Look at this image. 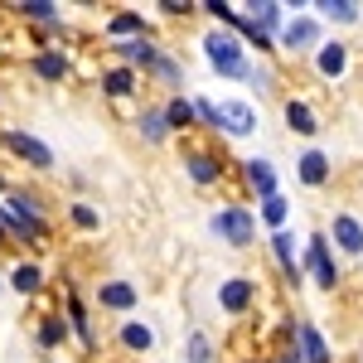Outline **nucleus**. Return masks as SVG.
I'll list each match as a JSON object with an SVG mask.
<instances>
[{
	"label": "nucleus",
	"mask_w": 363,
	"mask_h": 363,
	"mask_svg": "<svg viewBox=\"0 0 363 363\" xmlns=\"http://www.w3.org/2000/svg\"><path fill=\"white\" fill-rule=\"evenodd\" d=\"M0 228H5L10 242H29V247H44L54 238V228L44 218V203L29 189H10V194L0 199Z\"/></svg>",
	"instance_id": "obj_1"
},
{
	"label": "nucleus",
	"mask_w": 363,
	"mask_h": 363,
	"mask_svg": "<svg viewBox=\"0 0 363 363\" xmlns=\"http://www.w3.org/2000/svg\"><path fill=\"white\" fill-rule=\"evenodd\" d=\"M203 63H208L218 78H228V83H247V73H252L247 44H242L233 29H208V34H203Z\"/></svg>",
	"instance_id": "obj_2"
},
{
	"label": "nucleus",
	"mask_w": 363,
	"mask_h": 363,
	"mask_svg": "<svg viewBox=\"0 0 363 363\" xmlns=\"http://www.w3.org/2000/svg\"><path fill=\"white\" fill-rule=\"evenodd\" d=\"M208 233H213L218 242H228L233 252H247L252 242H257V213H252L247 203H223V208L208 218Z\"/></svg>",
	"instance_id": "obj_3"
},
{
	"label": "nucleus",
	"mask_w": 363,
	"mask_h": 363,
	"mask_svg": "<svg viewBox=\"0 0 363 363\" xmlns=\"http://www.w3.org/2000/svg\"><path fill=\"white\" fill-rule=\"evenodd\" d=\"M0 145H5L20 165H29L34 174H49V169L58 165V160H54V145H49V140H39L34 131H25V126H0Z\"/></svg>",
	"instance_id": "obj_4"
},
{
	"label": "nucleus",
	"mask_w": 363,
	"mask_h": 363,
	"mask_svg": "<svg viewBox=\"0 0 363 363\" xmlns=\"http://www.w3.org/2000/svg\"><path fill=\"white\" fill-rule=\"evenodd\" d=\"M301 277H310L320 291H339V262H335V247L325 233H310L306 238V252H301Z\"/></svg>",
	"instance_id": "obj_5"
},
{
	"label": "nucleus",
	"mask_w": 363,
	"mask_h": 363,
	"mask_svg": "<svg viewBox=\"0 0 363 363\" xmlns=\"http://www.w3.org/2000/svg\"><path fill=\"white\" fill-rule=\"evenodd\" d=\"M320 44H325V25L315 15H291L286 29L277 34V54H291V58H310Z\"/></svg>",
	"instance_id": "obj_6"
},
{
	"label": "nucleus",
	"mask_w": 363,
	"mask_h": 363,
	"mask_svg": "<svg viewBox=\"0 0 363 363\" xmlns=\"http://www.w3.org/2000/svg\"><path fill=\"white\" fill-rule=\"evenodd\" d=\"M179 165H184V174H189L194 189H213V184L223 179L228 160L213 150V145H179Z\"/></svg>",
	"instance_id": "obj_7"
},
{
	"label": "nucleus",
	"mask_w": 363,
	"mask_h": 363,
	"mask_svg": "<svg viewBox=\"0 0 363 363\" xmlns=\"http://www.w3.org/2000/svg\"><path fill=\"white\" fill-rule=\"evenodd\" d=\"M257 296H262V281L257 277H228L218 281V310L228 320H247L257 310Z\"/></svg>",
	"instance_id": "obj_8"
},
{
	"label": "nucleus",
	"mask_w": 363,
	"mask_h": 363,
	"mask_svg": "<svg viewBox=\"0 0 363 363\" xmlns=\"http://www.w3.org/2000/svg\"><path fill=\"white\" fill-rule=\"evenodd\" d=\"M97 306L102 310H112V315H121V320H131L140 306V291H136V281H126V277H107V281H97Z\"/></svg>",
	"instance_id": "obj_9"
},
{
	"label": "nucleus",
	"mask_w": 363,
	"mask_h": 363,
	"mask_svg": "<svg viewBox=\"0 0 363 363\" xmlns=\"http://www.w3.org/2000/svg\"><path fill=\"white\" fill-rule=\"evenodd\" d=\"M291 344H296L301 363H335V349H330V339H325V330H320L315 320H296Z\"/></svg>",
	"instance_id": "obj_10"
},
{
	"label": "nucleus",
	"mask_w": 363,
	"mask_h": 363,
	"mask_svg": "<svg viewBox=\"0 0 363 363\" xmlns=\"http://www.w3.org/2000/svg\"><path fill=\"white\" fill-rule=\"evenodd\" d=\"M58 315H63L68 335H73V339L87 349V354H92V349H97V330H92V315H87L83 296H78V291H63V310H58Z\"/></svg>",
	"instance_id": "obj_11"
},
{
	"label": "nucleus",
	"mask_w": 363,
	"mask_h": 363,
	"mask_svg": "<svg viewBox=\"0 0 363 363\" xmlns=\"http://www.w3.org/2000/svg\"><path fill=\"white\" fill-rule=\"evenodd\" d=\"M165 54L150 34H140V39H121V44H112V58L121 63V68H131V73H150V63Z\"/></svg>",
	"instance_id": "obj_12"
},
{
	"label": "nucleus",
	"mask_w": 363,
	"mask_h": 363,
	"mask_svg": "<svg viewBox=\"0 0 363 363\" xmlns=\"http://www.w3.org/2000/svg\"><path fill=\"white\" fill-rule=\"evenodd\" d=\"M349 58H354V49H349L344 39H325V44L310 54V63H315V73H320L325 83H339V78L349 73Z\"/></svg>",
	"instance_id": "obj_13"
},
{
	"label": "nucleus",
	"mask_w": 363,
	"mask_h": 363,
	"mask_svg": "<svg viewBox=\"0 0 363 363\" xmlns=\"http://www.w3.org/2000/svg\"><path fill=\"white\" fill-rule=\"evenodd\" d=\"M29 73H34L39 83L58 87L68 73H73V58L63 54V49H34V54H29Z\"/></svg>",
	"instance_id": "obj_14"
},
{
	"label": "nucleus",
	"mask_w": 363,
	"mask_h": 363,
	"mask_svg": "<svg viewBox=\"0 0 363 363\" xmlns=\"http://www.w3.org/2000/svg\"><path fill=\"white\" fill-rule=\"evenodd\" d=\"M330 247H339L344 257H363V223L354 213H330Z\"/></svg>",
	"instance_id": "obj_15"
},
{
	"label": "nucleus",
	"mask_w": 363,
	"mask_h": 363,
	"mask_svg": "<svg viewBox=\"0 0 363 363\" xmlns=\"http://www.w3.org/2000/svg\"><path fill=\"white\" fill-rule=\"evenodd\" d=\"M5 10H15L25 25H44L49 34H68L63 29V5H54V0H20V5H5Z\"/></svg>",
	"instance_id": "obj_16"
},
{
	"label": "nucleus",
	"mask_w": 363,
	"mask_h": 363,
	"mask_svg": "<svg viewBox=\"0 0 363 363\" xmlns=\"http://www.w3.org/2000/svg\"><path fill=\"white\" fill-rule=\"evenodd\" d=\"M97 87H102V97H112V102H126V97H136V92H140V73L121 68V63H107V68L97 73Z\"/></svg>",
	"instance_id": "obj_17"
},
{
	"label": "nucleus",
	"mask_w": 363,
	"mask_h": 363,
	"mask_svg": "<svg viewBox=\"0 0 363 363\" xmlns=\"http://www.w3.org/2000/svg\"><path fill=\"white\" fill-rule=\"evenodd\" d=\"M218 131L223 136H252L257 131V107L252 102H218Z\"/></svg>",
	"instance_id": "obj_18"
},
{
	"label": "nucleus",
	"mask_w": 363,
	"mask_h": 363,
	"mask_svg": "<svg viewBox=\"0 0 363 363\" xmlns=\"http://www.w3.org/2000/svg\"><path fill=\"white\" fill-rule=\"evenodd\" d=\"M330 174H335V165H330V155H325L320 145L301 150V160H296V179H301L306 189H325V184H330Z\"/></svg>",
	"instance_id": "obj_19"
},
{
	"label": "nucleus",
	"mask_w": 363,
	"mask_h": 363,
	"mask_svg": "<svg viewBox=\"0 0 363 363\" xmlns=\"http://www.w3.org/2000/svg\"><path fill=\"white\" fill-rule=\"evenodd\" d=\"M242 184H247L257 199H272L281 194V179H277V165L272 160H262V155H252V160H242Z\"/></svg>",
	"instance_id": "obj_20"
},
{
	"label": "nucleus",
	"mask_w": 363,
	"mask_h": 363,
	"mask_svg": "<svg viewBox=\"0 0 363 363\" xmlns=\"http://www.w3.org/2000/svg\"><path fill=\"white\" fill-rule=\"evenodd\" d=\"M136 136L145 140V145H165V140H174V131H169V121H165V102H150V107L136 112Z\"/></svg>",
	"instance_id": "obj_21"
},
{
	"label": "nucleus",
	"mask_w": 363,
	"mask_h": 363,
	"mask_svg": "<svg viewBox=\"0 0 363 363\" xmlns=\"http://www.w3.org/2000/svg\"><path fill=\"white\" fill-rule=\"evenodd\" d=\"M281 116H286V126L296 131V136H320L325 126H320V112L310 107L306 97H286L281 102Z\"/></svg>",
	"instance_id": "obj_22"
},
{
	"label": "nucleus",
	"mask_w": 363,
	"mask_h": 363,
	"mask_svg": "<svg viewBox=\"0 0 363 363\" xmlns=\"http://www.w3.org/2000/svg\"><path fill=\"white\" fill-rule=\"evenodd\" d=\"M267 252H272V262L281 267V277L291 281V286H301V257H296V238H291V233H272V238H267Z\"/></svg>",
	"instance_id": "obj_23"
},
{
	"label": "nucleus",
	"mask_w": 363,
	"mask_h": 363,
	"mask_svg": "<svg viewBox=\"0 0 363 363\" xmlns=\"http://www.w3.org/2000/svg\"><path fill=\"white\" fill-rule=\"evenodd\" d=\"M5 291H15V296H39V291H44V267L20 257V262L5 272Z\"/></svg>",
	"instance_id": "obj_24"
},
{
	"label": "nucleus",
	"mask_w": 363,
	"mask_h": 363,
	"mask_svg": "<svg viewBox=\"0 0 363 363\" xmlns=\"http://www.w3.org/2000/svg\"><path fill=\"white\" fill-rule=\"evenodd\" d=\"M116 344L126 349V354H150L155 349V330L145 325V320H116Z\"/></svg>",
	"instance_id": "obj_25"
},
{
	"label": "nucleus",
	"mask_w": 363,
	"mask_h": 363,
	"mask_svg": "<svg viewBox=\"0 0 363 363\" xmlns=\"http://www.w3.org/2000/svg\"><path fill=\"white\" fill-rule=\"evenodd\" d=\"M107 39L112 44H121V39H140V34H150V20L140 15V10H116V15H107Z\"/></svg>",
	"instance_id": "obj_26"
},
{
	"label": "nucleus",
	"mask_w": 363,
	"mask_h": 363,
	"mask_svg": "<svg viewBox=\"0 0 363 363\" xmlns=\"http://www.w3.org/2000/svg\"><path fill=\"white\" fill-rule=\"evenodd\" d=\"M165 121H169V131H174V136H189V131L199 126L194 97H189V92H174V97H165Z\"/></svg>",
	"instance_id": "obj_27"
},
{
	"label": "nucleus",
	"mask_w": 363,
	"mask_h": 363,
	"mask_svg": "<svg viewBox=\"0 0 363 363\" xmlns=\"http://www.w3.org/2000/svg\"><path fill=\"white\" fill-rule=\"evenodd\" d=\"M145 78H150V83H160V87H169V97H174V92H184V83H189V78H184V63L169 54V49L150 63V73H145Z\"/></svg>",
	"instance_id": "obj_28"
},
{
	"label": "nucleus",
	"mask_w": 363,
	"mask_h": 363,
	"mask_svg": "<svg viewBox=\"0 0 363 363\" xmlns=\"http://www.w3.org/2000/svg\"><path fill=\"white\" fill-rule=\"evenodd\" d=\"M63 339H68L63 315H39V320H34V349H39V354H54V349H63Z\"/></svg>",
	"instance_id": "obj_29"
},
{
	"label": "nucleus",
	"mask_w": 363,
	"mask_h": 363,
	"mask_svg": "<svg viewBox=\"0 0 363 363\" xmlns=\"http://www.w3.org/2000/svg\"><path fill=\"white\" fill-rule=\"evenodd\" d=\"M252 15V25L262 29V34H272V39H277L281 29H286V20H291V15H286V5H281V0H257V5H247Z\"/></svg>",
	"instance_id": "obj_30"
},
{
	"label": "nucleus",
	"mask_w": 363,
	"mask_h": 363,
	"mask_svg": "<svg viewBox=\"0 0 363 363\" xmlns=\"http://www.w3.org/2000/svg\"><path fill=\"white\" fill-rule=\"evenodd\" d=\"M315 10H320V15H315L320 25H325V20H330V25H359V20H363L359 0H320Z\"/></svg>",
	"instance_id": "obj_31"
},
{
	"label": "nucleus",
	"mask_w": 363,
	"mask_h": 363,
	"mask_svg": "<svg viewBox=\"0 0 363 363\" xmlns=\"http://www.w3.org/2000/svg\"><path fill=\"white\" fill-rule=\"evenodd\" d=\"M262 208H257V223H267L272 233H286V223H291V203H286V194H272V199H257Z\"/></svg>",
	"instance_id": "obj_32"
},
{
	"label": "nucleus",
	"mask_w": 363,
	"mask_h": 363,
	"mask_svg": "<svg viewBox=\"0 0 363 363\" xmlns=\"http://www.w3.org/2000/svg\"><path fill=\"white\" fill-rule=\"evenodd\" d=\"M68 223L78 228V233H97V228H102V213H97L87 199H73V203H68Z\"/></svg>",
	"instance_id": "obj_33"
},
{
	"label": "nucleus",
	"mask_w": 363,
	"mask_h": 363,
	"mask_svg": "<svg viewBox=\"0 0 363 363\" xmlns=\"http://www.w3.org/2000/svg\"><path fill=\"white\" fill-rule=\"evenodd\" d=\"M184 363H213V339L203 335V330H189V339H184Z\"/></svg>",
	"instance_id": "obj_34"
},
{
	"label": "nucleus",
	"mask_w": 363,
	"mask_h": 363,
	"mask_svg": "<svg viewBox=\"0 0 363 363\" xmlns=\"http://www.w3.org/2000/svg\"><path fill=\"white\" fill-rule=\"evenodd\" d=\"M247 83L257 87V92H272V87H277V73H272V68H267V63H252Z\"/></svg>",
	"instance_id": "obj_35"
},
{
	"label": "nucleus",
	"mask_w": 363,
	"mask_h": 363,
	"mask_svg": "<svg viewBox=\"0 0 363 363\" xmlns=\"http://www.w3.org/2000/svg\"><path fill=\"white\" fill-rule=\"evenodd\" d=\"M155 10H160V15H165V20H184V15H194L199 5H184V0H179V5H174V0H160V5H155Z\"/></svg>",
	"instance_id": "obj_36"
},
{
	"label": "nucleus",
	"mask_w": 363,
	"mask_h": 363,
	"mask_svg": "<svg viewBox=\"0 0 363 363\" xmlns=\"http://www.w3.org/2000/svg\"><path fill=\"white\" fill-rule=\"evenodd\" d=\"M272 363H301V354H296V344H291V349H281V354H277Z\"/></svg>",
	"instance_id": "obj_37"
},
{
	"label": "nucleus",
	"mask_w": 363,
	"mask_h": 363,
	"mask_svg": "<svg viewBox=\"0 0 363 363\" xmlns=\"http://www.w3.org/2000/svg\"><path fill=\"white\" fill-rule=\"evenodd\" d=\"M0 247H10V238H5V228H0Z\"/></svg>",
	"instance_id": "obj_38"
},
{
	"label": "nucleus",
	"mask_w": 363,
	"mask_h": 363,
	"mask_svg": "<svg viewBox=\"0 0 363 363\" xmlns=\"http://www.w3.org/2000/svg\"><path fill=\"white\" fill-rule=\"evenodd\" d=\"M0 194H10V184H5V174H0Z\"/></svg>",
	"instance_id": "obj_39"
},
{
	"label": "nucleus",
	"mask_w": 363,
	"mask_h": 363,
	"mask_svg": "<svg viewBox=\"0 0 363 363\" xmlns=\"http://www.w3.org/2000/svg\"><path fill=\"white\" fill-rule=\"evenodd\" d=\"M238 363H272V359H238Z\"/></svg>",
	"instance_id": "obj_40"
},
{
	"label": "nucleus",
	"mask_w": 363,
	"mask_h": 363,
	"mask_svg": "<svg viewBox=\"0 0 363 363\" xmlns=\"http://www.w3.org/2000/svg\"><path fill=\"white\" fill-rule=\"evenodd\" d=\"M0 296H5V277H0Z\"/></svg>",
	"instance_id": "obj_41"
}]
</instances>
